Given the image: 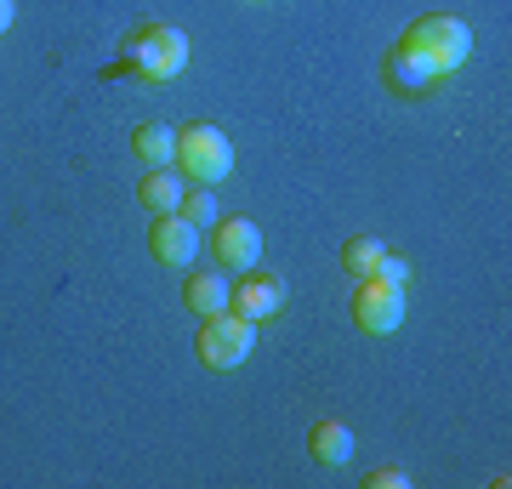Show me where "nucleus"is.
Segmentation results:
<instances>
[{
    "label": "nucleus",
    "instance_id": "nucleus-1",
    "mask_svg": "<svg viewBox=\"0 0 512 489\" xmlns=\"http://www.w3.org/2000/svg\"><path fill=\"white\" fill-rule=\"evenodd\" d=\"M126 63L143 80H177L188 69V35L183 29H171V23H143V29H131L126 35Z\"/></svg>",
    "mask_w": 512,
    "mask_h": 489
},
{
    "label": "nucleus",
    "instance_id": "nucleus-2",
    "mask_svg": "<svg viewBox=\"0 0 512 489\" xmlns=\"http://www.w3.org/2000/svg\"><path fill=\"white\" fill-rule=\"evenodd\" d=\"M177 165H183V177L200 182V188L228 182V171H234V143H228V131H217L211 120L183 126L177 131Z\"/></svg>",
    "mask_w": 512,
    "mask_h": 489
},
{
    "label": "nucleus",
    "instance_id": "nucleus-3",
    "mask_svg": "<svg viewBox=\"0 0 512 489\" xmlns=\"http://www.w3.org/2000/svg\"><path fill=\"white\" fill-rule=\"evenodd\" d=\"M256 330H262V325H251V319H239L234 308L205 313V319H200V336H194V353H200V364H205V370H239V364L251 359Z\"/></svg>",
    "mask_w": 512,
    "mask_h": 489
},
{
    "label": "nucleus",
    "instance_id": "nucleus-4",
    "mask_svg": "<svg viewBox=\"0 0 512 489\" xmlns=\"http://www.w3.org/2000/svg\"><path fill=\"white\" fill-rule=\"evenodd\" d=\"M404 40L433 63V74H456L461 63L473 57V29H467L461 18H450V12H427V18H416L410 29H404Z\"/></svg>",
    "mask_w": 512,
    "mask_h": 489
},
{
    "label": "nucleus",
    "instance_id": "nucleus-5",
    "mask_svg": "<svg viewBox=\"0 0 512 489\" xmlns=\"http://www.w3.org/2000/svg\"><path fill=\"white\" fill-rule=\"evenodd\" d=\"M353 325L365 330V336H393L404 325V285L353 279Z\"/></svg>",
    "mask_w": 512,
    "mask_h": 489
},
{
    "label": "nucleus",
    "instance_id": "nucleus-6",
    "mask_svg": "<svg viewBox=\"0 0 512 489\" xmlns=\"http://www.w3.org/2000/svg\"><path fill=\"white\" fill-rule=\"evenodd\" d=\"M211 256L222 273H245L262 262V228L251 217H217L211 222Z\"/></svg>",
    "mask_w": 512,
    "mask_h": 489
},
{
    "label": "nucleus",
    "instance_id": "nucleus-7",
    "mask_svg": "<svg viewBox=\"0 0 512 489\" xmlns=\"http://www.w3.org/2000/svg\"><path fill=\"white\" fill-rule=\"evenodd\" d=\"M285 296H291V290H285V279H279V273L245 268L234 285H228V308H234L239 319H251V325H268V319L285 308Z\"/></svg>",
    "mask_w": 512,
    "mask_h": 489
},
{
    "label": "nucleus",
    "instance_id": "nucleus-8",
    "mask_svg": "<svg viewBox=\"0 0 512 489\" xmlns=\"http://www.w3.org/2000/svg\"><path fill=\"white\" fill-rule=\"evenodd\" d=\"M200 228L183 217V211H165V217H154V228H148V251H154V262L160 268H194V256H200Z\"/></svg>",
    "mask_w": 512,
    "mask_h": 489
},
{
    "label": "nucleus",
    "instance_id": "nucleus-9",
    "mask_svg": "<svg viewBox=\"0 0 512 489\" xmlns=\"http://www.w3.org/2000/svg\"><path fill=\"white\" fill-rule=\"evenodd\" d=\"M382 80H387V91H399V97H421L439 74H433V63L399 35V46H387V57H382Z\"/></svg>",
    "mask_w": 512,
    "mask_h": 489
},
{
    "label": "nucleus",
    "instance_id": "nucleus-10",
    "mask_svg": "<svg viewBox=\"0 0 512 489\" xmlns=\"http://www.w3.org/2000/svg\"><path fill=\"white\" fill-rule=\"evenodd\" d=\"M183 171L177 165H154V171H143V182H137V205H143L148 217H165V211H177L183 205Z\"/></svg>",
    "mask_w": 512,
    "mask_h": 489
},
{
    "label": "nucleus",
    "instance_id": "nucleus-11",
    "mask_svg": "<svg viewBox=\"0 0 512 489\" xmlns=\"http://www.w3.org/2000/svg\"><path fill=\"white\" fill-rule=\"evenodd\" d=\"M131 154L143 171L154 165H177V126H165V120H143V126L131 131Z\"/></svg>",
    "mask_w": 512,
    "mask_h": 489
},
{
    "label": "nucleus",
    "instance_id": "nucleus-12",
    "mask_svg": "<svg viewBox=\"0 0 512 489\" xmlns=\"http://www.w3.org/2000/svg\"><path fill=\"white\" fill-rule=\"evenodd\" d=\"M308 455H313V461H325V467H342V461H353V427H348V421L319 416V421L308 427Z\"/></svg>",
    "mask_w": 512,
    "mask_h": 489
},
{
    "label": "nucleus",
    "instance_id": "nucleus-13",
    "mask_svg": "<svg viewBox=\"0 0 512 489\" xmlns=\"http://www.w3.org/2000/svg\"><path fill=\"white\" fill-rule=\"evenodd\" d=\"M183 302H188L194 319L222 313V308H228V273H188V279H183Z\"/></svg>",
    "mask_w": 512,
    "mask_h": 489
},
{
    "label": "nucleus",
    "instance_id": "nucleus-14",
    "mask_svg": "<svg viewBox=\"0 0 512 489\" xmlns=\"http://www.w3.org/2000/svg\"><path fill=\"white\" fill-rule=\"evenodd\" d=\"M382 239L376 234H353L348 245H342V268L353 273V279H370V273H376V262H382Z\"/></svg>",
    "mask_w": 512,
    "mask_h": 489
},
{
    "label": "nucleus",
    "instance_id": "nucleus-15",
    "mask_svg": "<svg viewBox=\"0 0 512 489\" xmlns=\"http://www.w3.org/2000/svg\"><path fill=\"white\" fill-rule=\"evenodd\" d=\"M177 211H183V217L194 222V228H211V222L222 217L217 188H200V182H194V188H183V205H177Z\"/></svg>",
    "mask_w": 512,
    "mask_h": 489
},
{
    "label": "nucleus",
    "instance_id": "nucleus-16",
    "mask_svg": "<svg viewBox=\"0 0 512 489\" xmlns=\"http://www.w3.org/2000/svg\"><path fill=\"white\" fill-rule=\"evenodd\" d=\"M370 279H387V285H410V262L404 256H387L382 251V262H376V273Z\"/></svg>",
    "mask_w": 512,
    "mask_h": 489
},
{
    "label": "nucleus",
    "instance_id": "nucleus-17",
    "mask_svg": "<svg viewBox=\"0 0 512 489\" xmlns=\"http://www.w3.org/2000/svg\"><path fill=\"white\" fill-rule=\"evenodd\" d=\"M365 484H370V489H410V472H399V467H376V472L365 478Z\"/></svg>",
    "mask_w": 512,
    "mask_h": 489
},
{
    "label": "nucleus",
    "instance_id": "nucleus-18",
    "mask_svg": "<svg viewBox=\"0 0 512 489\" xmlns=\"http://www.w3.org/2000/svg\"><path fill=\"white\" fill-rule=\"evenodd\" d=\"M12 18H18V0H0V35L12 29Z\"/></svg>",
    "mask_w": 512,
    "mask_h": 489
}]
</instances>
